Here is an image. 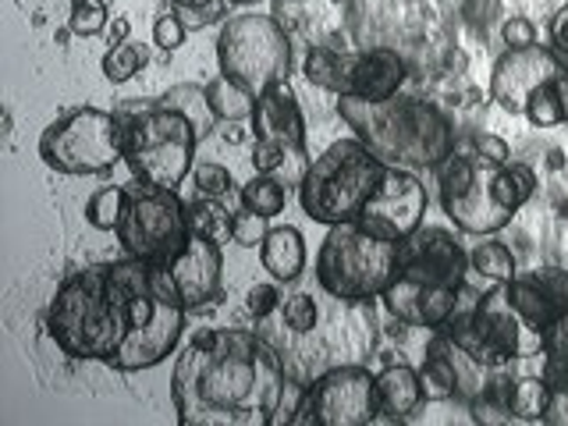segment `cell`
Instances as JSON below:
<instances>
[{
	"label": "cell",
	"instance_id": "obj_46",
	"mask_svg": "<svg viewBox=\"0 0 568 426\" xmlns=\"http://www.w3.org/2000/svg\"><path fill=\"white\" fill-rule=\"evenodd\" d=\"M221 0H171L174 11H206V8H217ZM231 4V0H227Z\"/></svg>",
	"mask_w": 568,
	"mask_h": 426
},
{
	"label": "cell",
	"instance_id": "obj_30",
	"mask_svg": "<svg viewBox=\"0 0 568 426\" xmlns=\"http://www.w3.org/2000/svg\"><path fill=\"white\" fill-rule=\"evenodd\" d=\"M189 217H192V231H200V235H210V239H231V213L224 206H217V200H203L189 206Z\"/></svg>",
	"mask_w": 568,
	"mask_h": 426
},
{
	"label": "cell",
	"instance_id": "obj_16",
	"mask_svg": "<svg viewBox=\"0 0 568 426\" xmlns=\"http://www.w3.org/2000/svg\"><path fill=\"white\" fill-rule=\"evenodd\" d=\"M398 263L402 274L423 281V284H466L469 271V253L455 242L452 231L444 227H419L416 235H408L398 245Z\"/></svg>",
	"mask_w": 568,
	"mask_h": 426
},
{
	"label": "cell",
	"instance_id": "obj_41",
	"mask_svg": "<svg viewBox=\"0 0 568 426\" xmlns=\"http://www.w3.org/2000/svg\"><path fill=\"white\" fill-rule=\"evenodd\" d=\"M473 150L484 160H490V164H508V160H511V146L501 135H476Z\"/></svg>",
	"mask_w": 568,
	"mask_h": 426
},
{
	"label": "cell",
	"instance_id": "obj_17",
	"mask_svg": "<svg viewBox=\"0 0 568 426\" xmlns=\"http://www.w3.org/2000/svg\"><path fill=\"white\" fill-rule=\"evenodd\" d=\"M462 298V284L452 288V284H423L398 274L395 284L384 292V306L395 320H405L408 327H426V331H440L452 320V313L458 310Z\"/></svg>",
	"mask_w": 568,
	"mask_h": 426
},
{
	"label": "cell",
	"instance_id": "obj_3",
	"mask_svg": "<svg viewBox=\"0 0 568 426\" xmlns=\"http://www.w3.org/2000/svg\"><path fill=\"white\" fill-rule=\"evenodd\" d=\"M337 114L384 168H437L455 150L452 121L419 97H337Z\"/></svg>",
	"mask_w": 568,
	"mask_h": 426
},
{
	"label": "cell",
	"instance_id": "obj_38",
	"mask_svg": "<svg viewBox=\"0 0 568 426\" xmlns=\"http://www.w3.org/2000/svg\"><path fill=\"white\" fill-rule=\"evenodd\" d=\"M501 40L508 50H523V47H532L537 43V26L529 22L523 14H511L508 22L501 26Z\"/></svg>",
	"mask_w": 568,
	"mask_h": 426
},
{
	"label": "cell",
	"instance_id": "obj_40",
	"mask_svg": "<svg viewBox=\"0 0 568 426\" xmlns=\"http://www.w3.org/2000/svg\"><path fill=\"white\" fill-rule=\"evenodd\" d=\"M540 377L555 395H568V355H540Z\"/></svg>",
	"mask_w": 568,
	"mask_h": 426
},
{
	"label": "cell",
	"instance_id": "obj_5",
	"mask_svg": "<svg viewBox=\"0 0 568 426\" xmlns=\"http://www.w3.org/2000/svg\"><path fill=\"white\" fill-rule=\"evenodd\" d=\"M434 171H437L444 217L462 235L490 239L497 231H505L515 221V213L526 206L511 185L508 164H490L476 150L473 153L452 150Z\"/></svg>",
	"mask_w": 568,
	"mask_h": 426
},
{
	"label": "cell",
	"instance_id": "obj_7",
	"mask_svg": "<svg viewBox=\"0 0 568 426\" xmlns=\"http://www.w3.org/2000/svg\"><path fill=\"white\" fill-rule=\"evenodd\" d=\"M384 164L359 139H337L306 168L298 182V203L316 224H348L359 221L363 206L381 185Z\"/></svg>",
	"mask_w": 568,
	"mask_h": 426
},
{
	"label": "cell",
	"instance_id": "obj_48",
	"mask_svg": "<svg viewBox=\"0 0 568 426\" xmlns=\"http://www.w3.org/2000/svg\"><path fill=\"white\" fill-rule=\"evenodd\" d=\"M331 4H345V0H331Z\"/></svg>",
	"mask_w": 568,
	"mask_h": 426
},
{
	"label": "cell",
	"instance_id": "obj_37",
	"mask_svg": "<svg viewBox=\"0 0 568 426\" xmlns=\"http://www.w3.org/2000/svg\"><path fill=\"white\" fill-rule=\"evenodd\" d=\"M281 292L274 288V284H253L248 288V295H245V310L253 313L256 320H266L271 313H277L281 310Z\"/></svg>",
	"mask_w": 568,
	"mask_h": 426
},
{
	"label": "cell",
	"instance_id": "obj_14",
	"mask_svg": "<svg viewBox=\"0 0 568 426\" xmlns=\"http://www.w3.org/2000/svg\"><path fill=\"white\" fill-rule=\"evenodd\" d=\"M426 206H430V195H426V185L419 182L416 171L384 168L377 192L369 195V203L359 213V224L373 231V235L402 245L408 235H416L423 227Z\"/></svg>",
	"mask_w": 568,
	"mask_h": 426
},
{
	"label": "cell",
	"instance_id": "obj_49",
	"mask_svg": "<svg viewBox=\"0 0 568 426\" xmlns=\"http://www.w3.org/2000/svg\"><path fill=\"white\" fill-rule=\"evenodd\" d=\"M288 4H302V0H288Z\"/></svg>",
	"mask_w": 568,
	"mask_h": 426
},
{
	"label": "cell",
	"instance_id": "obj_44",
	"mask_svg": "<svg viewBox=\"0 0 568 426\" xmlns=\"http://www.w3.org/2000/svg\"><path fill=\"white\" fill-rule=\"evenodd\" d=\"M129 36H132V18L129 14H114L111 26H106V43H111V47L129 43Z\"/></svg>",
	"mask_w": 568,
	"mask_h": 426
},
{
	"label": "cell",
	"instance_id": "obj_11",
	"mask_svg": "<svg viewBox=\"0 0 568 426\" xmlns=\"http://www.w3.org/2000/svg\"><path fill=\"white\" fill-rule=\"evenodd\" d=\"M114 235L124 248V256L171 266L185 253V245L192 239L189 206L182 203L178 189H156L139 182L135 189H129L124 217Z\"/></svg>",
	"mask_w": 568,
	"mask_h": 426
},
{
	"label": "cell",
	"instance_id": "obj_31",
	"mask_svg": "<svg viewBox=\"0 0 568 426\" xmlns=\"http://www.w3.org/2000/svg\"><path fill=\"white\" fill-rule=\"evenodd\" d=\"M68 26L75 36H100L111 26V11H106L103 0H71Z\"/></svg>",
	"mask_w": 568,
	"mask_h": 426
},
{
	"label": "cell",
	"instance_id": "obj_15",
	"mask_svg": "<svg viewBox=\"0 0 568 426\" xmlns=\"http://www.w3.org/2000/svg\"><path fill=\"white\" fill-rule=\"evenodd\" d=\"M565 71V61L550 47H523V50H505L490 71V100L501 106L505 114H526L529 97L537 93L544 82Z\"/></svg>",
	"mask_w": 568,
	"mask_h": 426
},
{
	"label": "cell",
	"instance_id": "obj_27",
	"mask_svg": "<svg viewBox=\"0 0 568 426\" xmlns=\"http://www.w3.org/2000/svg\"><path fill=\"white\" fill-rule=\"evenodd\" d=\"M239 200L245 210H256L263 217H277L284 203H288V185H284L277 174H256L253 182L242 185Z\"/></svg>",
	"mask_w": 568,
	"mask_h": 426
},
{
	"label": "cell",
	"instance_id": "obj_32",
	"mask_svg": "<svg viewBox=\"0 0 568 426\" xmlns=\"http://www.w3.org/2000/svg\"><path fill=\"white\" fill-rule=\"evenodd\" d=\"M271 235V217H263L256 210H239L231 213V242L242 245V248H260L263 239Z\"/></svg>",
	"mask_w": 568,
	"mask_h": 426
},
{
	"label": "cell",
	"instance_id": "obj_12",
	"mask_svg": "<svg viewBox=\"0 0 568 426\" xmlns=\"http://www.w3.org/2000/svg\"><path fill=\"white\" fill-rule=\"evenodd\" d=\"M302 75L310 85L327 89L334 97H363V100H387L395 97L408 79V64L398 50L373 47L359 53L313 47L302 61Z\"/></svg>",
	"mask_w": 568,
	"mask_h": 426
},
{
	"label": "cell",
	"instance_id": "obj_36",
	"mask_svg": "<svg viewBox=\"0 0 568 426\" xmlns=\"http://www.w3.org/2000/svg\"><path fill=\"white\" fill-rule=\"evenodd\" d=\"M185 36H189V26L182 22V14L171 11V14H160L156 22H153V43L160 50H178L185 43Z\"/></svg>",
	"mask_w": 568,
	"mask_h": 426
},
{
	"label": "cell",
	"instance_id": "obj_24",
	"mask_svg": "<svg viewBox=\"0 0 568 426\" xmlns=\"http://www.w3.org/2000/svg\"><path fill=\"white\" fill-rule=\"evenodd\" d=\"M419 381H423V395H426V402H448V398H458V377H455L452 355L444 352L437 331H434L430 348H426V359H423V366H419Z\"/></svg>",
	"mask_w": 568,
	"mask_h": 426
},
{
	"label": "cell",
	"instance_id": "obj_29",
	"mask_svg": "<svg viewBox=\"0 0 568 426\" xmlns=\"http://www.w3.org/2000/svg\"><path fill=\"white\" fill-rule=\"evenodd\" d=\"M142 64H146V53H142V47L135 43H118L103 53V61H100V71H103V79L111 82V85H124L129 79H135Z\"/></svg>",
	"mask_w": 568,
	"mask_h": 426
},
{
	"label": "cell",
	"instance_id": "obj_33",
	"mask_svg": "<svg viewBox=\"0 0 568 426\" xmlns=\"http://www.w3.org/2000/svg\"><path fill=\"white\" fill-rule=\"evenodd\" d=\"M281 316H284V327L295 331V334H310L316 327V320H320V310H316V302L313 295L306 292H295L281 302Z\"/></svg>",
	"mask_w": 568,
	"mask_h": 426
},
{
	"label": "cell",
	"instance_id": "obj_1",
	"mask_svg": "<svg viewBox=\"0 0 568 426\" xmlns=\"http://www.w3.org/2000/svg\"><path fill=\"white\" fill-rule=\"evenodd\" d=\"M284 381L281 355L260 334L213 327L178 355L171 402L182 426H271Z\"/></svg>",
	"mask_w": 568,
	"mask_h": 426
},
{
	"label": "cell",
	"instance_id": "obj_28",
	"mask_svg": "<svg viewBox=\"0 0 568 426\" xmlns=\"http://www.w3.org/2000/svg\"><path fill=\"white\" fill-rule=\"evenodd\" d=\"M124 203H129V189L103 185L85 200V221L97 231H118V224L124 217Z\"/></svg>",
	"mask_w": 568,
	"mask_h": 426
},
{
	"label": "cell",
	"instance_id": "obj_23",
	"mask_svg": "<svg viewBox=\"0 0 568 426\" xmlns=\"http://www.w3.org/2000/svg\"><path fill=\"white\" fill-rule=\"evenodd\" d=\"M526 118L532 129H558V124H568V68L529 97Z\"/></svg>",
	"mask_w": 568,
	"mask_h": 426
},
{
	"label": "cell",
	"instance_id": "obj_47",
	"mask_svg": "<svg viewBox=\"0 0 568 426\" xmlns=\"http://www.w3.org/2000/svg\"><path fill=\"white\" fill-rule=\"evenodd\" d=\"M68 36H71V26H68V29H58V36H53V40H58V43L64 47V43H68Z\"/></svg>",
	"mask_w": 568,
	"mask_h": 426
},
{
	"label": "cell",
	"instance_id": "obj_34",
	"mask_svg": "<svg viewBox=\"0 0 568 426\" xmlns=\"http://www.w3.org/2000/svg\"><path fill=\"white\" fill-rule=\"evenodd\" d=\"M235 185L231 182V171L221 168V164H195L192 168V189L195 195H203V200H221V195H227V189Z\"/></svg>",
	"mask_w": 568,
	"mask_h": 426
},
{
	"label": "cell",
	"instance_id": "obj_4",
	"mask_svg": "<svg viewBox=\"0 0 568 426\" xmlns=\"http://www.w3.org/2000/svg\"><path fill=\"white\" fill-rule=\"evenodd\" d=\"M47 331L71 359L114 363L124 345V320L118 295L111 288V263H97L64 277L58 295L50 298Z\"/></svg>",
	"mask_w": 568,
	"mask_h": 426
},
{
	"label": "cell",
	"instance_id": "obj_35",
	"mask_svg": "<svg viewBox=\"0 0 568 426\" xmlns=\"http://www.w3.org/2000/svg\"><path fill=\"white\" fill-rule=\"evenodd\" d=\"M253 171L256 174H277V171H284V164L288 160H302V156H295V153H288L284 146H277V142H266V139H256L253 142Z\"/></svg>",
	"mask_w": 568,
	"mask_h": 426
},
{
	"label": "cell",
	"instance_id": "obj_10",
	"mask_svg": "<svg viewBox=\"0 0 568 426\" xmlns=\"http://www.w3.org/2000/svg\"><path fill=\"white\" fill-rule=\"evenodd\" d=\"M40 156L50 171L71 178L114 171L124 160V118L100 111V106L64 111L43 129Z\"/></svg>",
	"mask_w": 568,
	"mask_h": 426
},
{
	"label": "cell",
	"instance_id": "obj_22",
	"mask_svg": "<svg viewBox=\"0 0 568 426\" xmlns=\"http://www.w3.org/2000/svg\"><path fill=\"white\" fill-rule=\"evenodd\" d=\"M206 103L217 121H227V124H239V121H248L256 111V93H248V89L235 79L227 75H217L206 89Z\"/></svg>",
	"mask_w": 568,
	"mask_h": 426
},
{
	"label": "cell",
	"instance_id": "obj_8",
	"mask_svg": "<svg viewBox=\"0 0 568 426\" xmlns=\"http://www.w3.org/2000/svg\"><path fill=\"white\" fill-rule=\"evenodd\" d=\"M200 139V129L185 111L156 103L150 111L124 118V164L142 185L178 189L195 168Z\"/></svg>",
	"mask_w": 568,
	"mask_h": 426
},
{
	"label": "cell",
	"instance_id": "obj_42",
	"mask_svg": "<svg viewBox=\"0 0 568 426\" xmlns=\"http://www.w3.org/2000/svg\"><path fill=\"white\" fill-rule=\"evenodd\" d=\"M544 355H568V313L544 331Z\"/></svg>",
	"mask_w": 568,
	"mask_h": 426
},
{
	"label": "cell",
	"instance_id": "obj_43",
	"mask_svg": "<svg viewBox=\"0 0 568 426\" xmlns=\"http://www.w3.org/2000/svg\"><path fill=\"white\" fill-rule=\"evenodd\" d=\"M550 50H555L568 68V4L558 8V14L550 18Z\"/></svg>",
	"mask_w": 568,
	"mask_h": 426
},
{
	"label": "cell",
	"instance_id": "obj_6",
	"mask_svg": "<svg viewBox=\"0 0 568 426\" xmlns=\"http://www.w3.org/2000/svg\"><path fill=\"white\" fill-rule=\"evenodd\" d=\"M398 274V242L373 235L359 221L327 227V239L316 253V284L331 298L366 306L384 298Z\"/></svg>",
	"mask_w": 568,
	"mask_h": 426
},
{
	"label": "cell",
	"instance_id": "obj_25",
	"mask_svg": "<svg viewBox=\"0 0 568 426\" xmlns=\"http://www.w3.org/2000/svg\"><path fill=\"white\" fill-rule=\"evenodd\" d=\"M550 398H555V390L547 387V381L540 377V373H529V377H515L511 381L508 408H511V416L519 423H544Z\"/></svg>",
	"mask_w": 568,
	"mask_h": 426
},
{
	"label": "cell",
	"instance_id": "obj_26",
	"mask_svg": "<svg viewBox=\"0 0 568 426\" xmlns=\"http://www.w3.org/2000/svg\"><path fill=\"white\" fill-rule=\"evenodd\" d=\"M469 271L479 274L484 281H490V284H508L515 274H519V266H515V253H511L505 242L484 239V242L473 245Z\"/></svg>",
	"mask_w": 568,
	"mask_h": 426
},
{
	"label": "cell",
	"instance_id": "obj_45",
	"mask_svg": "<svg viewBox=\"0 0 568 426\" xmlns=\"http://www.w3.org/2000/svg\"><path fill=\"white\" fill-rule=\"evenodd\" d=\"M544 423H555V426H568V395H555L547 408V419Z\"/></svg>",
	"mask_w": 568,
	"mask_h": 426
},
{
	"label": "cell",
	"instance_id": "obj_2",
	"mask_svg": "<svg viewBox=\"0 0 568 426\" xmlns=\"http://www.w3.org/2000/svg\"><path fill=\"white\" fill-rule=\"evenodd\" d=\"M111 288L124 320V345L118 348L111 366L121 373L160 366L182 342L189 313L174 288L171 266L135 256L118 260L111 263Z\"/></svg>",
	"mask_w": 568,
	"mask_h": 426
},
{
	"label": "cell",
	"instance_id": "obj_20",
	"mask_svg": "<svg viewBox=\"0 0 568 426\" xmlns=\"http://www.w3.org/2000/svg\"><path fill=\"white\" fill-rule=\"evenodd\" d=\"M426 402L423 395V381H419V369L413 366H387L377 373V405H381V416L384 423H402L416 413V408Z\"/></svg>",
	"mask_w": 568,
	"mask_h": 426
},
{
	"label": "cell",
	"instance_id": "obj_18",
	"mask_svg": "<svg viewBox=\"0 0 568 426\" xmlns=\"http://www.w3.org/2000/svg\"><path fill=\"white\" fill-rule=\"evenodd\" d=\"M248 129H253L256 139L277 142V146H284L288 153L306 156L310 124H306V114H302L298 97H295L288 79L266 85L256 97V111H253V118H248Z\"/></svg>",
	"mask_w": 568,
	"mask_h": 426
},
{
	"label": "cell",
	"instance_id": "obj_9",
	"mask_svg": "<svg viewBox=\"0 0 568 426\" xmlns=\"http://www.w3.org/2000/svg\"><path fill=\"white\" fill-rule=\"evenodd\" d=\"M221 75L242 82L248 93H263L266 85L292 75V40L277 14L245 11L231 14L217 32Z\"/></svg>",
	"mask_w": 568,
	"mask_h": 426
},
{
	"label": "cell",
	"instance_id": "obj_13",
	"mask_svg": "<svg viewBox=\"0 0 568 426\" xmlns=\"http://www.w3.org/2000/svg\"><path fill=\"white\" fill-rule=\"evenodd\" d=\"M377 377L366 366H334L306 384V398L295 423L316 426H366L377 423Z\"/></svg>",
	"mask_w": 568,
	"mask_h": 426
},
{
	"label": "cell",
	"instance_id": "obj_39",
	"mask_svg": "<svg viewBox=\"0 0 568 426\" xmlns=\"http://www.w3.org/2000/svg\"><path fill=\"white\" fill-rule=\"evenodd\" d=\"M302 398H306V384L284 381V390H281V402H277V413H274V423H271V426L295 423L298 408H302Z\"/></svg>",
	"mask_w": 568,
	"mask_h": 426
},
{
	"label": "cell",
	"instance_id": "obj_19",
	"mask_svg": "<svg viewBox=\"0 0 568 426\" xmlns=\"http://www.w3.org/2000/svg\"><path fill=\"white\" fill-rule=\"evenodd\" d=\"M171 277H174L178 295H182V302H185V310H200V306H206V302H213L221 292V281H224L221 242L210 239V235H200V231H192L185 253L171 263Z\"/></svg>",
	"mask_w": 568,
	"mask_h": 426
},
{
	"label": "cell",
	"instance_id": "obj_21",
	"mask_svg": "<svg viewBox=\"0 0 568 426\" xmlns=\"http://www.w3.org/2000/svg\"><path fill=\"white\" fill-rule=\"evenodd\" d=\"M260 263L274 281H295L306 271V239H302V231L292 224L271 227V235L260 245Z\"/></svg>",
	"mask_w": 568,
	"mask_h": 426
}]
</instances>
